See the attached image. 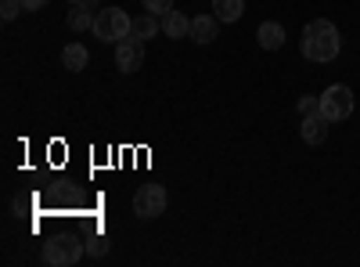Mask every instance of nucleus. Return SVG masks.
Here are the masks:
<instances>
[{"label":"nucleus","instance_id":"nucleus-1","mask_svg":"<svg viewBox=\"0 0 360 267\" xmlns=\"http://www.w3.org/2000/svg\"><path fill=\"white\" fill-rule=\"evenodd\" d=\"M299 51H303L307 62H321V66H324V62H335L339 51H342V37H339L335 22H328V18H314V22H307Z\"/></svg>","mask_w":360,"mask_h":267},{"label":"nucleus","instance_id":"nucleus-2","mask_svg":"<svg viewBox=\"0 0 360 267\" xmlns=\"http://www.w3.org/2000/svg\"><path fill=\"white\" fill-rule=\"evenodd\" d=\"M134 29V18L123 11V8H101L98 18H94V37L105 40V44H119L127 40Z\"/></svg>","mask_w":360,"mask_h":267},{"label":"nucleus","instance_id":"nucleus-3","mask_svg":"<svg viewBox=\"0 0 360 267\" xmlns=\"http://www.w3.org/2000/svg\"><path fill=\"white\" fill-rule=\"evenodd\" d=\"M83 253H86V242L83 239H72V235H58V239H47L44 242V260L54 263V267L79 263Z\"/></svg>","mask_w":360,"mask_h":267},{"label":"nucleus","instance_id":"nucleus-4","mask_svg":"<svg viewBox=\"0 0 360 267\" xmlns=\"http://www.w3.org/2000/svg\"><path fill=\"white\" fill-rule=\"evenodd\" d=\"M321 112H324L332 123L349 120V116H353V91H349L346 83H332V87L321 94Z\"/></svg>","mask_w":360,"mask_h":267},{"label":"nucleus","instance_id":"nucleus-5","mask_svg":"<svg viewBox=\"0 0 360 267\" xmlns=\"http://www.w3.org/2000/svg\"><path fill=\"white\" fill-rule=\"evenodd\" d=\"M166 202H169V195H166L162 185H141L137 195H134V213L141 221H152V217L166 213Z\"/></svg>","mask_w":360,"mask_h":267},{"label":"nucleus","instance_id":"nucleus-6","mask_svg":"<svg viewBox=\"0 0 360 267\" xmlns=\"http://www.w3.org/2000/svg\"><path fill=\"white\" fill-rule=\"evenodd\" d=\"M144 66V40L137 37H127L115 44V69L119 73H137Z\"/></svg>","mask_w":360,"mask_h":267},{"label":"nucleus","instance_id":"nucleus-7","mask_svg":"<svg viewBox=\"0 0 360 267\" xmlns=\"http://www.w3.org/2000/svg\"><path fill=\"white\" fill-rule=\"evenodd\" d=\"M328 127H332V120H328L324 112H310V116H303V127H299V134H303L307 144H324Z\"/></svg>","mask_w":360,"mask_h":267},{"label":"nucleus","instance_id":"nucleus-8","mask_svg":"<svg viewBox=\"0 0 360 267\" xmlns=\"http://www.w3.org/2000/svg\"><path fill=\"white\" fill-rule=\"evenodd\" d=\"M98 0H86V4H72L65 25L72 29V33H83V29H94V18H98Z\"/></svg>","mask_w":360,"mask_h":267},{"label":"nucleus","instance_id":"nucleus-9","mask_svg":"<svg viewBox=\"0 0 360 267\" xmlns=\"http://www.w3.org/2000/svg\"><path fill=\"white\" fill-rule=\"evenodd\" d=\"M217 29H220V18H217V15H195L188 37H191L195 44H213V40H217Z\"/></svg>","mask_w":360,"mask_h":267},{"label":"nucleus","instance_id":"nucleus-10","mask_svg":"<svg viewBox=\"0 0 360 267\" xmlns=\"http://www.w3.org/2000/svg\"><path fill=\"white\" fill-rule=\"evenodd\" d=\"M162 33H166V40H184L191 33V18L184 11H166L162 15Z\"/></svg>","mask_w":360,"mask_h":267},{"label":"nucleus","instance_id":"nucleus-11","mask_svg":"<svg viewBox=\"0 0 360 267\" xmlns=\"http://www.w3.org/2000/svg\"><path fill=\"white\" fill-rule=\"evenodd\" d=\"M256 40H259L263 51H281L285 47V25L281 22H263L256 29Z\"/></svg>","mask_w":360,"mask_h":267},{"label":"nucleus","instance_id":"nucleus-12","mask_svg":"<svg viewBox=\"0 0 360 267\" xmlns=\"http://www.w3.org/2000/svg\"><path fill=\"white\" fill-rule=\"evenodd\" d=\"M155 33H162V18L159 15H137L134 18V29H130V37H137V40H152Z\"/></svg>","mask_w":360,"mask_h":267},{"label":"nucleus","instance_id":"nucleus-13","mask_svg":"<svg viewBox=\"0 0 360 267\" xmlns=\"http://www.w3.org/2000/svg\"><path fill=\"white\" fill-rule=\"evenodd\" d=\"M86 62H90V51H86L83 44H69V47L62 51V66H65L69 73H83Z\"/></svg>","mask_w":360,"mask_h":267},{"label":"nucleus","instance_id":"nucleus-14","mask_svg":"<svg viewBox=\"0 0 360 267\" xmlns=\"http://www.w3.org/2000/svg\"><path fill=\"white\" fill-rule=\"evenodd\" d=\"M245 11V0H213V15L220 22H238Z\"/></svg>","mask_w":360,"mask_h":267},{"label":"nucleus","instance_id":"nucleus-15","mask_svg":"<svg viewBox=\"0 0 360 267\" xmlns=\"http://www.w3.org/2000/svg\"><path fill=\"white\" fill-rule=\"evenodd\" d=\"M86 253L90 256H105L108 253V239H105V235H90V239H86Z\"/></svg>","mask_w":360,"mask_h":267},{"label":"nucleus","instance_id":"nucleus-16","mask_svg":"<svg viewBox=\"0 0 360 267\" xmlns=\"http://www.w3.org/2000/svg\"><path fill=\"white\" fill-rule=\"evenodd\" d=\"M144 4V11H152V15H166V11H173V0H141Z\"/></svg>","mask_w":360,"mask_h":267},{"label":"nucleus","instance_id":"nucleus-17","mask_svg":"<svg viewBox=\"0 0 360 267\" xmlns=\"http://www.w3.org/2000/svg\"><path fill=\"white\" fill-rule=\"evenodd\" d=\"M310 112H321V98L303 94V98H299V116H310Z\"/></svg>","mask_w":360,"mask_h":267},{"label":"nucleus","instance_id":"nucleus-18","mask_svg":"<svg viewBox=\"0 0 360 267\" xmlns=\"http://www.w3.org/2000/svg\"><path fill=\"white\" fill-rule=\"evenodd\" d=\"M18 11H22V4H18V0H4V4H0V18H4V22L18 18Z\"/></svg>","mask_w":360,"mask_h":267},{"label":"nucleus","instance_id":"nucleus-19","mask_svg":"<svg viewBox=\"0 0 360 267\" xmlns=\"http://www.w3.org/2000/svg\"><path fill=\"white\" fill-rule=\"evenodd\" d=\"M18 4H22V11H40L47 0H18Z\"/></svg>","mask_w":360,"mask_h":267},{"label":"nucleus","instance_id":"nucleus-20","mask_svg":"<svg viewBox=\"0 0 360 267\" xmlns=\"http://www.w3.org/2000/svg\"><path fill=\"white\" fill-rule=\"evenodd\" d=\"M69 4H86V0H69Z\"/></svg>","mask_w":360,"mask_h":267}]
</instances>
